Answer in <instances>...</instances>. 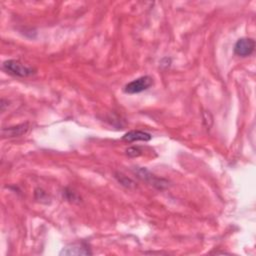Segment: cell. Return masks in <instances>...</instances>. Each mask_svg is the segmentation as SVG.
<instances>
[{
    "mask_svg": "<svg viewBox=\"0 0 256 256\" xmlns=\"http://www.w3.org/2000/svg\"><path fill=\"white\" fill-rule=\"evenodd\" d=\"M3 69L8 73L19 77H27L35 73V70L32 67H29L19 60L14 59L6 60L3 62Z\"/></svg>",
    "mask_w": 256,
    "mask_h": 256,
    "instance_id": "1",
    "label": "cell"
},
{
    "mask_svg": "<svg viewBox=\"0 0 256 256\" xmlns=\"http://www.w3.org/2000/svg\"><path fill=\"white\" fill-rule=\"evenodd\" d=\"M152 84H153L152 77L148 75L141 76L127 83L124 87V92L127 94H137L147 90Z\"/></svg>",
    "mask_w": 256,
    "mask_h": 256,
    "instance_id": "2",
    "label": "cell"
},
{
    "mask_svg": "<svg viewBox=\"0 0 256 256\" xmlns=\"http://www.w3.org/2000/svg\"><path fill=\"white\" fill-rule=\"evenodd\" d=\"M255 49V41L252 38H240L234 45V53L241 57L249 56Z\"/></svg>",
    "mask_w": 256,
    "mask_h": 256,
    "instance_id": "3",
    "label": "cell"
},
{
    "mask_svg": "<svg viewBox=\"0 0 256 256\" xmlns=\"http://www.w3.org/2000/svg\"><path fill=\"white\" fill-rule=\"evenodd\" d=\"M135 174L138 175L139 178H141L142 180L146 181V182H149L151 185H153L154 187L158 188V189H163L167 186V182L164 181L163 179H160V178H157L156 176H154L153 174H151L147 169L145 168H139V167H136L135 170H134Z\"/></svg>",
    "mask_w": 256,
    "mask_h": 256,
    "instance_id": "4",
    "label": "cell"
},
{
    "mask_svg": "<svg viewBox=\"0 0 256 256\" xmlns=\"http://www.w3.org/2000/svg\"><path fill=\"white\" fill-rule=\"evenodd\" d=\"M90 249L83 243H73L62 248L59 255L60 256H80V255H91Z\"/></svg>",
    "mask_w": 256,
    "mask_h": 256,
    "instance_id": "5",
    "label": "cell"
},
{
    "mask_svg": "<svg viewBox=\"0 0 256 256\" xmlns=\"http://www.w3.org/2000/svg\"><path fill=\"white\" fill-rule=\"evenodd\" d=\"M152 135L150 133L140 131V130H132L125 133L122 136V140L126 142H133V141H149L151 140Z\"/></svg>",
    "mask_w": 256,
    "mask_h": 256,
    "instance_id": "6",
    "label": "cell"
},
{
    "mask_svg": "<svg viewBox=\"0 0 256 256\" xmlns=\"http://www.w3.org/2000/svg\"><path fill=\"white\" fill-rule=\"evenodd\" d=\"M28 124H20L17 126H12L8 128H3L2 129V136L3 137H18L23 135L24 133L27 132L28 130Z\"/></svg>",
    "mask_w": 256,
    "mask_h": 256,
    "instance_id": "7",
    "label": "cell"
},
{
    "mask_svg": "<svg viewBox=\"0 0 256 256\" xmlns=\"http://www.w3.org/2000/svg\"><path fill=\"white\" fill-rule=\"evenodd\" d=\"M116 178H117V180H118V182L120 183V184H122L123 186H125V187H128V188H131V187H134L135 186V183L131 180V179H129V178H127L126 176H124L123 174H119V173H116V176H115Z\"/></svg>",
    "mask_w": 256,
    "mask_h": 256,
    "instance_id": "8",
    "label": "cell"
},
{
    "mask_svg": "<svg viewBox=\"0 0 256 256\" xmlns=\"http://www.w3.org/2000/svg\"><path fill=\"white\" fill-rule=\"evenodd\" d=\"M126 154L129 157H138L142 154V150L138 146H133V147H129L128 149H126Z\"/></svg>",
    "mask_w": 256,
    "mask_h": 256,
    "instance_id": "9",
    "label": "cell"
}]
</instances>
